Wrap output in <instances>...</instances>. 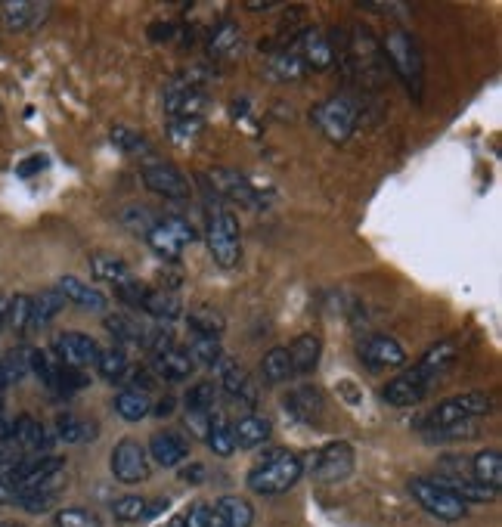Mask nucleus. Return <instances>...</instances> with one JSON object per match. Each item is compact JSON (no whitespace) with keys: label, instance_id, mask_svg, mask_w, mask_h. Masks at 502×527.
I'll return each instance as SVG.
<instances>
[{"label":"nucleus","instance_id":"nucleus-46","mask_svg":"<svg viewBox=\"0 0 502 527\" xmlns=\"http://www.w3.org/2000/svg\"><path fill=\"white\" fill-rule=\"evenodd\" d=\"M7 326L19 335L31 329V298L28 295H13L10 310H7Z\"/></svg>","mask_w":502,"mask_h":527},{"label":"nucleus","instance_id":"nucleus-32","mask_svg":"<svg viewBox=\"0 0 502 527\" xmlns=\"http://www.w3.org/2000/svg\"><path fill=\"white\" fill-rule=\"evenodd\" d=\"M205 444L211 447L214 456H233L236 453V434L233 425L224 416H211L208 431H205Z\"/></svg>","mask_w":502,"mask_h":527},{"label":"nucleus","instance_id":"nucleus-28","mask_svg":"<svg viewBox=\"0 0 502 527\" xmlns=\"http://www.w3.org/2000/svg\"><path fill=\"white\" fill-rule=\"evenodd\" d=\"M140 307L146 310L152 320H159V323H174L180 317V310H183L180 298L174 292H162V289H149Z\"/></svg>","mask_w":502,"mask_h":527},{"label":"nucleus","instance_id":"nucleus-29","mask_svg":"<svg viewBox=\"0 0 502 527\" xmlns=\"http://www.w3.org/2000/svg\"><path fill=\"white\" fill-rule=\"evenodd\" d=\"M286 351L295 372H313V366L320 363V354H323V341L317 335H298Z\"/></svg>","mask_w":502,"mask_h":527},{"label":"nucleus","instance_id":"nucleus-55","mask_svg":"<svg viewBox=\"0 0 502 527\" xmlns=\"http://www.w3.org/2000/svg\"><path fill=\"white\" fill-rule=\"evenodd\" d=\"M165 527H186V524H183V515H174Z\"/></svg>","mask_w":502,"mask_h":527},{"label":"nucleus","instance_id":"nucleus-48","mask_svg":"<svg viewBox=\"0 0 502 527\" xmlns=\"http://www.w3.org/2000/svg\"><path fill=\"white\" fill-rule=\"evenodd\" d=\"M56 527H103V518L90 509L72 506V509L56 512Z\"/></svg>","mask_w":502,"mask_h":527},{"label":"nucleus","instance_id":"nucleus-15","mask_svg":"<svg viewBox=\"0 0 502 527\" xmlns=\"http://www.w3.org/2000/svg\"><path fill=\"white\" fill-rule=\"evenodd\" d=\"M50 7L47 4H25V0H10V4H0V19L10 31H35L44 25Z\"/></svg>","mask_w":502,"mask_h":527},{"label":"nucleus","instance_id":"nucleus-7","mask_svg":"<svg viewBox=\"0 0 502 527\" xmlns=\"http://www.w3.org/2000/svg\"><path fill=\"white\" fill-rule=\"evenodd\" d=\"M53 354L59 357L62 366L84 369V366H97L100 345L84 332H59L53 341Z\"/></svg>","mask_w":502,"mask_h":527},{"label":"nucleus","instance_id":"nucleus-2","mask_svg":"<svg viewBox=\"0 0 502 527\" xmlns=\"http://www.w3.org/2000/svg\"><path fill=\"white\" fill-rule=\"evenodd\" d=\"M205 242H208V252L211 258L221 264L224 270H233L242 258V242H239V224L233 211L227 208H211L208 211V233H205Z\"/></svg>","mask_w":502,"mask_h":527},{"label":"nucleus","instance_id":"nucleus-18","mask_svg":"<svg viewBox=\"0 0 502 527\" xmlns=\"http://www.w3.org/2000/svg\"><path fill=\"white\" fill-rule=\"evenodd\" d=\"M428 394V385L416 376V372H403V376L391 379L382 391V397L391 403V407H413V403H419L422 397Z\"/></svg>","mask_w":502,"mask_h":527},{"label":"nucleus","instance_id":"nucleus-36","mask_svg":"<svg viewBox=\"0 0 502 527\" xmlns=\"http://www.w3.org/2000/svg\"><path fill=\"white\" fill-rule=\"evenodd\" d=\"M146 242L152 245V252L159 255V258H165V261H177L183 255V242L162 221L146 233Z\"/></svg>","mask_w":502,"mask_h":527},{"label":"nucleus","instance_id":"nucleus-23","mask_svg":"<svg viewBox=\"0 0 502 527\" xmlns=\"http://www.w3.org/2000/svg\"><path fill=\"white\" fill-rule=\"evenodd\" d=\"M165 509H168V500H155V503H149V500H143V496H121V500L112 503L115 518L124 521V524L155 518V515L165 512Z\"/></svg>","mask_w":502,"mask_h":527},{"label":"nucleus","instance_id":"nucleus-21","mask_svg":"<svg viewBox=\"0 0 502 527\" xmlns=\"http://www.w3.org/2000/svg\"><path fill=\"white\" fill-rule=\"evenodd\" d=\"M453 357H456V345H453V341H437V345L428 348L425 357L413 366V372H416V376H419L425 385H431V382L453 363Z\"/></svg>","mask_w":502,"mask_h":527},{"label":"nucleus","instance_id":"nucleus-4","mask_svg":"<svg viewBox=\"0 0 502 527\" xmlns=\"http://www.w3.org/2000/svg\"><path fill=\"white\" fill-rule=\"evenodd\" d=\"M410 493L416 496V503L437 521H462L468 506L459 500V496H453L450 490H444L441 484H434L431 478H413L410 481Z\"/></svg>","mask_w":502,"mask_h":527},{"label":"nucleus","instance_id":"nucleus-41","mask_svg":"<svg viewBox=\"0 0 502 527\" xmlns=\"http://www.w3.org/2000/svg\"><path fill=\"white\" fill-rule=\"evenodd\" d=\"M97 369H100V376L106 382H124L131 376V363L128 357H124L121 348H112V351H100L97 357Z\"/></svg>","mask_w":502,"mask_h":527},{"label":"nucleus","instance_id":"nucleus-37","mask_svg":"<svg viewBox=\"0 0 502 527\" xmlns=\"http://www.w3.org/2000/svg\"><path fill=\"white\" fill-rule=\"evenodd\" d=\"M106 329L121 341V345H143L146 348V335H149V326H143V323H137V320H131V317H109L106 320Z\"/></svg>","mask_w":502,"mask_h":527},{"label":"nucleus","instance_id":"nucleus-45","mask_svg":"<svg viewBox=\"0 0 502 527\" xmlns=\"http://www.w3.org/2000/svg\"><path fill=\"white\" fill-rule=\"evenodd\" d=\"M214 403H217V385L199 382L186 394V413H214Z\"/></svg>","mask_w":502,"mask_h":527},{"label":"nucleus","instance_id":"nucleus-14","mask_svg":"<svg viewBox=\"0 0 502 527\" xmlns=\"http://www.w3.org/2000/svg\"><path fill=\"white\" fill-rule=\"evenodd\" d=\"M360 357L366 366L372 369H394V366H403L406 363V351L397 345L394 338L388 335H372L360 345Z\"/></svg>","mask_w":502,"mask_h":527},{"label":"nucleus","instance_id":"nucleus-6","mask_svg":"<svg viewBox=\"0 0 502 527\" xmlns=\"http://www.w3.org/2000/svg\"><path fill=\"white\" fill-rule=\"evenodd\" d=\"M112 475L121 484H140L149 478V453L140 441L124 438L112 450Z\"/></svg>","mask_w":502,"mask_h":527},{"label":"nucleus","instance_id":"nucleus-16","mask_svg":"<svg viewBox=\"0 0 502 527\" xmlns=\"http://www.w3.org/2000/svg\"><path fill=\"white\" fill-rule=\"evenodd\" d=\"M255 521V509L242 496H221L211 506V524L208 527H251Z\"/></svg>","mask_w":502,"mask_h":527},{"label":"nucleus","instance_id":"nucleus-50","mask_svg":"<svg viewBox=\"0 0 502 527\" xmlns=\"http://www.w3.org/2000/svg\"><path fill=\"white\" fill-rule=\"evenodd\" d=\"M183 245H190L193 239H196V230H193V224L190 221H183V217H165V221H162Z\"/></svg>","mask_w":502,"mask_h":527},{"label":"nucleus","instance_id":"nucleus-13","mask_svg":"<svg viewBox=\"0 0 502 527\" xmlns=\"http://www.w3.org/2000/svg\"><path fill=\"white\" fill-rule=\"evenodd\" d=\"M431 481L441 484L444 490H450L453 496H459L465 506L468 503H493L496 500V490L478 484L472 475H465V472H441V475H434Z\"/></svg>","mask_w":502,"mask_h":527},{"label":"nucleus","instance_id":"nucleus-20","mask_svg":"<svg viewBox=\"0 0 502 527\" xmlns=\"http://www.w3.org/2000/svg\"><path fill=\"white\" fill-rule=\"evenodd\" d=\"M7 438L19 450H28V453H38V450L47 447V431H44V425L35 416H16L10 422V434H7Z\"/></svg>","mask_w":502,"mask_h":527},{"label":"nucleus","instance_id":"nucleus-34","mask_svg":"<svg viewBox=\"0 0 502 527\" xmlns=\"http://www.w3.org/2000/svg\"><path fill=\"white\" fill-rule=\"evenodd\" d=\"M62 307H66V298H62L56 289H47V292L35 295V298H31V329L47 326Z\"/></svg>","mask_w":502,"mask_h":527},{"label":"nucleus","instance_id":"nucleus-10","mask_svg":"<svg viewBox=\"0 0 502 527\" xmlns=\"http://www.w3.org/2000/svg\"><path fill=\"white\" fill-rule=\"evenodd\" d=\"M149 459L155 465H162V469H174V465H180L186 456H190V441L183 438V434L177 431H155L149 438Z\"/></svg>","mask_w":502,"mask_h":527},{"label":"nucleus","instance_id":"nucleus-22","mask_svg":"<svg viewBox=\"0 0 502 527\" xmlns=\"http://www.w3.org/2000/svg\"><path fill=\"white\" fill-rule=\"evenodd\" d=\"M286 410H289L295 419L313 425V422L323 416L326 400H323V394H320L317 388H298V391H292V394L286 397Z\"/></svg>","mask_w":502,"mask_h":527},{"label":"nucleus","instance_id":"nucleus-56","mask_svg":"<svg viewBox=\"0 0 502 527\" xmlns=\"http://www.w3.org/2000/svg\"><path fill=\"white\" fill-rule=\"evenodd\" d=\"M0 527H22V524H13V521H0Z\"/></svg>","mask_w":502,"mask_h":527},{"label":"nucleus","instance_id":"nucleus-43","mask_svg":"<svg viewBox=\"0 0 502 527\" xmlns=\"http://www.w3.org/2000/svg\"><path fill=\"white\" fill-rule=\"evenodd\" d=\"M190 360H193V366H217L221 363V341L217 338H193V345H190Z\"/></svg>","mask_w":502,"mask_h":527},{"label":"nucleus","instance_id":"nucleus-17","mask_svg":"<svg viewBox=\"0 0 502 527\" xmlns=\"http://www.w3.org/2000/svg\"><path fill=\"white\" fill-rule=\"evenodd\" d=\"M211 186L217 190V196H224V199H233V202H242V205H258V193H255V186H251L242 174L236 171H224V168H217L208 174Z\"/></svg>","mask_w":502,"mask_h":527},{"label":"nucleus","instance_id":"nucleus-8","mask_svg":"<svg viewBox=\"0 0 502 527\" xmlns=\"http://www.w3.org/2000/svg\"><path fill=\"white\" fill-rule=\"evenodd\" d=\"M354 469V450L351 444L344 441H332L326 444L317 459H313V478L323 481V484H335V481H344Z\"/></svg>","mask_w":502,"mask_h":527},{"label":"nucleus","instance_id":"nucleus-12","mask_svg":"<svg viewBox=\"0 0 502 527\" xmlns=\"http://www.w3.org/2000/svg\"><path fill=\"white\" fill-rule=\"evenodd\" d=\"M217 376H221V388L236 403H242V407H255V403H258L255 385H251V379H248V372L242 369V363H236L230 357H221V363H217Z\"/></svg>","mask_w":502,"mask_h":527},{"label":"nucleus","instance_id":"nucleus-38","mask_svg":"<svg viewBox=\"0 0 502 527\" xmlns=\"http://www.w3.org/2000/svg\"><path fill=\"white\" fill-rule=\"evenodd\" d=\"M261 372H264V382L270 385H279V382H286L292 376V360H289V351L286 348H273L264 354L261 360Z\"/></svg>","mask_w":502,"mask_h":527},{"label":"nucleus","instance_id":"nucleus-30","mask_svg":"<svg viewBox=\"0 0 502 527\" xmlns=\"http://www.w3.org/2000/svg\"><path fill=\"white\" fill-rule=\"evenodd\" d=\"M165 109L171 112V118H202L205 97H202V90H196V87H183V90L168 93Z\"/></svg>","mask_w":502,"mask_h":527},{"label":"nucleus","instance_id":"nucleus-26","mask_svg":"<svg viewBox=\"0 0 502 527\" xmlns=\"http://www.w3.org/2000/svg\"><path fill=\"white\" fill-rule=\"evenodd\" d=\"M90 270H93V276L103 279V283H112L115 289L131 279L128 261L118 258V255H109V252H93V255H90Z\"/></svg>","mask_w":502,"mask_h":527},{"label":"nucleus","instance_id":"nucleus-40","mask_svg":"<svg viewBox=\"0 0 502 527\" xmlns=\"http://www.w3.org/2000/svg\"><path fill=\"white\" fill-rule=\"evenodd\" d=\"M239 41H242V31L236 28V22L224 19L221 25L214 28L208 50H211V56H233L239 50Z\"/></svg>","mask_w":502,"mask_h":527},{"label":"nucleus","instance_id":"nucleus-9","mask_svg":"<svg viewBox=\"0 0 502 527\" xmlns=\"http://www.w3.org/2000/svg\"><path fill=\"white\" fill-rule=\"evenodd\" d=\"M143 183L146 190L165 199H190V180H186L177 168L171 165H146L143 168Z\"/></svg>","mask_w":502,"mask_h":527},{"label":"nucleus","instance_id":"nucleus-27","mask_svg":"<svg viewBox=\"0 0 502 527\" xmlns=\"http://www.w3.org/2000/svg\"><path fill=\"white\" fill-rule=\"evenodd\" d=\"M115 413L124 419V422H140L152 413V397L146 388H124L118 397H115Z\"/></svg>","mask_w":502,"mask_h":527},{"label":"nucleus","instance_id":"nucleus-5","mask_svg":"<svg viewBox=\"0 0 502 527\" xmlns=\"http://www.w3.org/2000/svg\"><path fill=\"white\" fill-rule=\"evenodd\" d=\"M385 53L391 56V66L394 72L406 81V87H410L416 93H422V59H419V50H416V41L406 35V31H391V35L385 38Z\"/></svg>","mask_w":502,"mask_h":527},{"label":"nucleus","instance_id":"nucleus-44","mask_svg":"<svg viewBox=\"0 0 502 527\" xmlns=\"http://www.w3.org/2000/svg\"><path fill=\"white\" fill-rule=\"evenodd\" d=\"M202 128H205L202 118H171L168 134H171V140H174L177 146H193V143L199 140Z\"/></svg>","mask_w":502,"mask_h":527},{"label":"nucleus","instance_id":"nucleus-51","mask_svg":"<svg viewBox=\"0 0 502 527\" xmlns=\"http://www.w3.org/2000/svg\"><path fill=\"white\" fill-rule=\"evenodd\" d=\"M44 168H47L44 155H31V159H25V162L19 165V174H22V177H31V174H38V171H44Z\"/></svg>","mask_w":502,"mask_h":527},{"label":"nucleus","instance_id":"nucleus-33","mask_svg":"<svg viewBox=\"0 0 502 527\" xmlns=\"http://www.w3.org/2000/svg\"><path fill=\"white\" fill-rule=\"evenodd\" d=\"M270 72H273V78H279V81H298V78H304L307 75V66H304V59H301V53H298V44L292 41L286 50L282 53H276L273 56V62H270Z\"/></svg>","mask_w":502,"mask_h":527},{"label":"nucleus","instance_id":"nucleus-49","mask_svg":"<svg viewBox=\"0 0 502 527\" xmlns=\"http://www.w3.org/2000/svg\"><path fill=\"white\" fill-rule=\"evenodd\" d=\"M183 524L186 527H208L211 524V506L208 503H193L183 512Z\"/></svg>","mask_w":502,"mask_h":527},{"label":"nucleus","instance_id":"nucleus-19","mask_svg":"<svg viewBox=\"0 0 502 527\" xmlns=\"http://www.w3.org/2000/svg\"><path fill=\"white\" fill-rule=\"evenodd\" d=\"M152 369H155V376L165 379V382H183V379H190V372L196 369L190 354L180 351V348H165L159 354H152Z\"/></svg>","mask_w":502,"mask_h":527},{"label":"nucleus","instance_id":"nucleus-25","mask_svg":"<svg viewBox=\"0 0 502 527\" xmlns=\"http://www.w3.org/2000/svg\"><path fill=\"white\" fill-rule=\"evenodd\" d=\"M56 292L66 298V301L84 307V310H103L106 307V295H100L97 289H90L87 283H81L78 276H62Z\"/></svg>","mask_w":502,"mask_h":527},{"label":"nucleus","instance_id":"nucleus-31","mask_svg":"<svg viewBox=\"0 0 502 527\" xmlns=\"http://www.w3.org/2000/svg\"><path fill=\"white\" fill-rule=\"evenodd\" d=\"M472 478L499 493V484H502V456H499V450H481L472 459Z\"/></svg>","mask_w":502,"mask_h":527},{"label":"nucleus","instance_id":"nucleus-35","mask_svg":"<svg viewBox=\"0 0 502 527\" xmlns=\"http://www.w3.org/2000/svg\"><path fill=\"white\" fill-rule=\"evenodd\" d=\"M97 425L93 422H84V419H78V416H62L59 422H56V438L62 441V444H87L90 438H97Z\"/></svg>","mask_w":502,"mask_h":527},{"label":"nucleus","instance_id":"nucleus-11","mask_svg":"<svg viewBox=\"0 0 502 527\" xmlns=\"http://www.w3.org/2000/svg\"><path fill=\"white\" fill-rule=\"evenodd\" d=\"M295 44H298V53L304 59L307 72H326L335 62V50L326 38V31L320 28H307L301 38H295Z\"/></svg>","mask_w":502,"mask_h":527},{"label":"nucleus","instance_id":"nucleus-54","mask_svg":"<svg viewBox=\"0 0 502 527\" xmlns=\"http://www.w3.org/2000/svg\"><path fill=\"white\" fill-rule=\"evenodd\" d=\"M7 310H10V295L0 292V326H7Z\"/></svg>","mask_w":502,"mask_h":527},{"label":"nucleus","instance_id":"nucleus-42","mask_svg":"<svg viewBox=\"0 0 502 527\" xmlns=\"http://www.w3.org/2000/svg\"><path fill=\"white\" fill-rule=\"evenodd\" d=\"M112 143L121 149V152H128L134 155V159H140V155H152V146L143 134L131 131V128H124V124H118V128H112Z\"/></svg>","mask_w":502,"mask_h":527},{"label":"nucleus","instance_id":"nucleus-1","mask_svg":"<svg viewBox=\"0 0 502 527\" xmlns=\"http://www.w3.org/2000/svg\"><path fill=\"white\" fill-rule=\"evenodd\" d=\"M301 472H304V465L295 453L267 450L255 462V469L248 472V487L255 493H264V496H276V493H286L289 487H295Z\"/></svg>","mask_w":502,"mask_h":527},{"label":"nucleus","instance_id":"nucleus-52","mask_svg":"<svg viewBox=\"0 0 502 527\" xmlns=\"http://www.w3.org/2000/svg\"><path fill=\"white\" fill-rule=\"evenodd\" d=\"M180 478H183V481H193V484H196V481H202V478H205V465H202V462L186 465V469L180 472Z\"/></svg>","mask_w":502,"mask_h":527},{"label":"nucleus","instance_id":"nucleus-47","mask_svg":"<svg viewBox=\"0 0 502 527\" xmlns=\"http://www.w3.org/2000/svg\"><path fill=\"white\" fill-rule=\"evenodd\" d=\"M453 403H456V407H459L468 419L487 416V413L493 410V400H490V394H484V391H468V394H459V397H453Z\"/></svg>","mask_w":502,"mask_h":527},{"label":"nucleus","instance_id":"nucleus-39","mask_svg":"<svg viewBox=\"0 0 502 527\" xmlns=\"http://www.w3.org/2000/svg\"><path fill=\"white\" fill-rule=\"evenodd\" d=\"M186 323H190L193 335H199V338H221L224 329H227L224 317L217 314V310H211V307H199V310H193L190 320H186Z\"/></svg>","mask_w":502,"mask_h":527},{"label":"nucleus","instance_id":"nucleus-3","mask_svg":"<svg viewBox=\"0 0 502 527\" xmlns=\"http://www.w3.org/2000/svg\"><path fill=\"white\" fill-rule=\"evenodd\" d=\"M310 118L326 134V140L344 143L357 128V103L348 100V97H329L326 103L313 106Z\"/></svg>","mask_w":502,"mask_h":527},{"label":"nucleus","instance_id":"nucleus-53","mask_svg":"<svg viewBox=\"0 0 502 527\" xmlns=\"http://www.w3.org/2000/svg\"><path fill=\"white\" fill-rule=\"evenodd\" d=\"M152 410H155V416H162V419L171 416V413H174V397H165L159 407H152Z\"/></svg>","mask_w":502,"mask_h":527},{"label":"nucleus","instance_id":"nucleus-24","mask_svg":"<svg viewBox=\"0 0 502 527\" xmlns=\"http://www.w3.org/2000/svg\"><path fill=\"white\" fill-rule=\"evenodd\" d=\"M233 434H236V447L242 450H255L261 444L270 441V434H273V422L267 416H245L239 419V425H233Z\"/></svg>","mask_w":502,"mask_h":527}]
</instances>
